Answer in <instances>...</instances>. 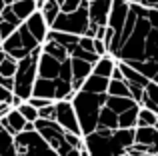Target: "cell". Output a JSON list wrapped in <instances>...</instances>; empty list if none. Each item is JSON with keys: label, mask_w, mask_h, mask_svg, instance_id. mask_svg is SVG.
<instances>
[{"label": "cell", "mask_w": 158, "mask_h": 156, "mask_svg": "<svg viewBox=\"0 0 158 156\" xmlns=\"http://www.w3.org/2000/svg\"><path fill=\"white\" fill-rule=\"evenodd\" d=\"M156 156H158V154H156Z\"/></svg>", "instance_id": "cell-50"}, {"label": "cell", "mask_w": 158, "mask_h": 156, "mask_svg": "<svg viewBox=\"0 0 158 156\" xmlns=\"http://www.w3.org/2000/svg\"><path fill=\"white\" fill-rule=\"evenodd\" d=\"M40 48L32 50L28 56H24L22 60H18V66H16V72L12 76V94H16L18 98H22L24 102L30 98L32 94V84L36 80V60H38Z\"/></svg>", "instance_id": "cell-4"}, {"label": "cell", "mask_w": 158, "mask_h": 156, "mask_svg": "<svg viewBox=\"0 0 158 156\" xmlns=\"http://www.w3.org/2000/svg\"><path fill=\"white\" fill-rule=\"evenodd\" d=\"M64 62H66V60H64ZM64 62H60V60L52 58V56L46 54V52L40 50L38 60H36V76L54 80V78L60 76V70H62V64H64Z\"/></svg>", "instance_id": "cell-8"}, {"label": "cell", "mask_w": 158, "mask_h": 156, "mask_svg": "<svg viewBox=\"0 0 158 156\" xmlns=\"http://www.w3.org/2000/svg\"><path fill=\"white\" fill-rule=\"evenodd\" d=\"M12 144L14 156H60L34 128L12 134Z\"/></svg>", "instance_id": "cell-5"}, {"label": "cell", "mask_w": 158, "mask_h": 156, "mask_svg": "<svg viewBox=\"0 0 158 156\" xmlns=\"http://www.w3.org/2000/svg\"><path fill=\"white\" fill-rule=\"evenodd\" d=\"M114 128H118V114H114L110 108L102 106L100 114H98L96 130H114Z\"/></svg>", "instance_id": "cell-21"}, {"label": "cell", "mask_w": 158, "mask_h": 156, "mask_svg": "<svg viewBox=\"0 0 158 156\" xmlns=\"http://www.w3.org/2000/svg\"><path fill=\"white\" fill-rule=\"evenodd\" d=\"M130 4H138V6H146V8H156L158 10V0H128Z\"/></svg>", "instance_id": "cell-37"}, {"label": "cell", "mask_w": 158, "mask_h": 156, "mask_svg": "<svg viewBox=\"0 0 158 156\" xmlns=\"http://www.w3.org/2000/svg\"><path fill=\"white\" fill-rule=\"evenodd\" d=\"M54 2H56V4H58V6H60V4H62V2H64V0H54Z\"/></svg>", "instance_id": "cell-45"}, {"label": "cell", "mask_w": 158, "mask_h": 156, "mask_svg": "<svg viewBox=\"0 0 158 156\" xmlns=\"http://www.w3.org/2000/svg\"><path fill=\"white\" fill-rule=\"evenodd\" d=\"M16 110L20 112V116H22L26 122H34L36 118H38V110H36L34 106H30L28 102H22V104H20Z\"/></svg>", "instance_id": "cell-29"}, {"label": "cell", "mask_w": 158, "mask_h": 156, "mask_svg": "<svg viewBox=\"0 0 158 156\" xmlns=\"http://www.w3.org/2000/svg\"><path fill=\"white\" fill-rule=\"evenodd\" d=\"M104 100H106V92L90 94V92H84V90H78V92L74 94L70 104H72L74 114H76L80 136H86V134L96 130L98 114H100V108L104 106Z\"/></svg>", "instance_id": "cell-3"}, {"label": "cell", "mask_w": 158, "mask_h": 156, "mask_svg": "<svg viewBox=\"0 0 158 156\" xmlns=\"http://www.w3.org/2000/svg\"><path fill=\"white\" fill-rule=\"evenodd\" d=\"M156 128H158V120H156Z\"/></svg>", "instance_id": "cell-47"}, {"label": "cell", "mask_w": 158, "mask_h": 156, "mask_svg": "<svg viewBox=\"0 0 158 156\" xmlns=\"http://www.w3.org/2000/svg\"><path fill=\"white\" fill-rule=\"evenodd\" d=\"M0 48L6 52V56H10V58H14V60H22L24 56L30 54V52L22 46V42H20L18 30H14L8 38H4L2 42H0Z\"/></svg>", "instance_id": "cell-13"}, {"label": "cell", "mask_w": 158, "mask_h": 156, "mask_svg": "<svg viewBox=\"0 0 158 156\" xmlns=\"http://www.w3.org/2000/svg\"><path fill=\"white\" fill-rule=\"evenodd\" d=\"M140 106H132V108L124 110L118 114V128H136V114H138Z\"/></svg>", "instance_id": "cell-24"}, {"label": "cell", "mask_w": 158, "mask_h": 156, "mask_svg": "<svg viewBox=\"0 0 158 156\" xmlns=\"http://www.w3.org/2000/svg\"><path fill=\"white\" fill-rule=\"evenodd\" d=\"M40 50L46 52L48 56H52V58L60 60V62H64V60H68V58H70L68 50H66V48L62 46V44L54 42V40H44V42L40 44Z\"/></svg>", "instance_id": "cell-20"}, {"label": "cell", "mask_w": 158, "mask_h": 156, "mask_svg": "<svg viewBox=\"0 0 158 156\" xmlns=\"http://www.w3.org/2000/svg\"><path fill=\"white\" fill-rule=\"evenodd\" d=\"M104 106H106V108H110L114 114H120V112H124V110L136 106V102L132 100V98H128V96H108V94H106Z\"/></svg>", "instance_id": "cell-18"}, {"label": "cell", "mask_w": 158, "mask_h": 156, "mask_svg": "<svg viewBox=\"0 0 158 156\" xmlns=\"http://www.w3.org/2000/svg\"><path fill=\"white\" fill-rule=\"evenodd\" d=\"M14 30H16V26H12L10 22H4V20H0V40L8 38V36H10Z\"/></svg>", "instance_id": "cell-34"}, {"label": "cell", "mask_w": 158, "mask_h": 156, "mask_svg": "<svg viewBox=\"0 0 158 156\" xmlns=\"http://www.w3.org/2000/svg\"><path fill=\"white\" fill-rule=\"evenodd\" d=\"M134 144L146 146L148 154H158V128L156 126H136Z\"/></svg>", "instance_id": "cell-9"}, {"label": "cell", "mask_w": 158, "mask_h": 156, "mask_svg": "<svg viewBox=\"0 0 158 156\" xmlns=\"http://www.w3.org/2000/svg\"><path fill=\"white\" fill-rule=\"evenodd\" d=\"M94 54L96 56H104V54H108L106 52V46H104V42H102V40H98V38H94Z\"/></svg>", "instance_id": "cell-36"}, {"label": "cell", "mask_w": 158, "mask_h": 156, "mask_svg": "<svg viewBox=\"0 0 158 156\" xmlns=\"http://www.w3.org/2000/svg\"><path fill=\"white\" fill-rule=\"evenodd\" d=\"M88 8H86V2H82L80 8H76L74 12H60V14L54 18L50 30L56 32H66V34H74V36H84L86 30H88Z\"/></svg>", "instance_id": "cell-6"}, {"label": "cell", "mask_w": 158, "mask_h": 156, "mask_svg": "<svg viewBox=\"0 0 158 156\" xmlns=\"http://www.w3.org/2000/svg\"><path fill=\"white\" fill-rule=\"evenodd\" d=\"M110 6H112V0H90V2H86L90 24L106 26L108 14H110Z\"/></svg>", "instance_id": "cell-10"}, {"label": "cell", "mask_w": 158, "mask_h": 156, "mask_svg": "<svg viewBox=\"0 0 158 156\" xmlns=\"http://www.w3.org/2000/svg\"><path fill=\"white\" fill-rule=\"evenodd\" d=\"M38 118H44V120H54V102L44 108H38Z\"/></svg>", "instance_id": "cell-35"}, {"label": "cell", "mask_w": 158, "mask_h": 156, "mask_svg": "<svg viewBox=\"0 0 158 156\" xmlns=\"http://www.w3.org/2000/svg\"><path fill=\"white\" fill-rule=\"evenodd\" d=\"M54 90H56V78H54V80H48V78L36 76L34 84H32V94H30V96L54 100Z\"/></svg>", "instance_id": "cell-14"}, {"label": "cell", "mask_w": 158, "mask_h": 156, "mask_svg": "<svg viewBox=\"0 0 158 156\" xmlns=\"http://www.w3.org/2000/svg\"><path fill=\"white\" fill-rule=\"evenodd\" d=\"M122 156H156V154H126V152H124Z\"/></svg>", "instance_id": "cell-42"}, {"label": "cell", "mask_w": 158, "mask_h": 156, "mask_svg": "<svg viewBox=\"0 0 158 156\" xmlns=\"http://www.w3.org/2000/svg\"><path fill=\"white\" fill-rule=\"evenodd\" d=\"M82 2H84V0H64V2L60 4V12H74L76 10V8H80L82 6Z\"/></svg>", "instance_id": "cell-31"}, {"label": "cell", "mask_w": 158, "mask_h": 156, "mask_svg": "<svg viewBox=\"0 0 158 156\" xmlns=\"http://www.w3.org/2000/svg\"><path fill=\"white\" fill-rule=\"evenodd\" d=\"M0 42H2V40H0Z\"/></svg>", "instance_id": "cell-49"}, {"label": "cell", "mask_w": 158, "mask_h": 156, "mask_svg": "<svg viewBox=\"0 0 158 156\" xmlns=\"http://www.w3.org/2000/svg\"><path fill=\"white\" fill-rule=\"evenodd\" d=\"M40 14H42V18H44V22L48 24V28L52 26V22H54V18H56L58 14H60V6H58L54 0H44V4L40 6Z\"/></svg>", "instance_id": "cell-23"}, {"label": "cell", "mask_w": 158, "mask_h": 156, "mask_svg": "<svg viewBox=\"0 0 158 156\" xmlns=\"http://www.w3.org/2000/svg\"><path fill=\"white\" fill-rule=\"evenodd\" d=\"M106 94L108 96H128L130 98V90H128V84L124 80H108Z\"/></svg>", "instance_id": "cell-25"}, {"label": "cell", "mask_w": 158, "mask_h": 156, "mask_svg": "<svg viewBox=\"0 0 158 156\" xmlns=\"http://www.w3.org/2000/svg\"><path fill=\"white\" fill-rule=\"evenodd\" d=\"M92 66L94 64L86 62V60H80V58H72L70 56V74H72V80H70V84H72V90L74 92H78L82 86V82H84V78L92 72Z\"/></svg>", "instance_id": "cell-11"}, {"label": "cell", "mask_w": 158, "mask_h": 156, "mask_svg": "<svg viewBox=\"0 0 158 156\" xmlns=\"http://www.w3.org/2000/svg\"><path fill=\"white\" fill-rule=\"evenodd\" d=\"M16 66H18V60L10 58V56H6V58L0 62V76H6V78H12L16 72Z\"/></svg>", "instance_id": "cell-28"}, {"label": "cell", "mask_w": 158, "mask_h": 156, "mask_svg": "<svg viewBox=\"0 0 158 156\" xmlns=\"http://www.w3.org/2000/svg\"><path fill=\"white\" fill-rule=\"evenodd\" d=\"M82 142L88 156H122L134 142V128L94 130L82 136Z\"/></svg>", "instance_id": "cell-2"}, {"label": "cell", "mask_w": 158, "mask_h": 156, "mask_svg": "<svg viewBox=\"0 0 158 156\" xmlns=\"http://www.w3.org/2000/svg\"><path fill=\"white\" fill-rule=\"evenodd\" d=\"M0 20H4V22H10L12 26H16L18 28L20 24V18L18 16L14 14V12H12V8H10V4H4V8H2V12H0Z\"/></svg>", "instance_id": "cell-30"}, {"label": "cell", "mask_w": 158, "mask_h": 156, "mask_svg": "<svg viewBox=\"0 0 158 156\" xmlns=\"http://www.w3.org/2000/svg\"><path fill=\"white\" fill-rule=\"evenodd\" d=\"M84 2H90V0H84Z\"/></svg>", "instance_id": "cell-48"}, {"label": "cell", "mask_w": 158, "mask_h": 156, "mask_svg": "<svg viewBox=\"0 0 158 156\" xmlns=\"http://www.w3.org/2000/svg\"><path fill=\"white\" fill-rule=\"evenodd\" d=\"M94 38H90V36H78V46L82 48V50L86 52H94Z\"/></svg>", "instance_id": "cell-32"}, {"label": "cell", "mask_w": 158, "mask_h": 156, "mask_svg": "<svg viewBox=\"0 0 158 156\" xmlns=\"http://www.w3.org/2000/svg\"><path fill=\"white\" fill-rule=\"evenodd\" d=\"M4 58H6V52H4V50H2V48H0V62H2V60H4Z\"/></svg>", "instance_id": "cell-43"}, {"label": "cell", "mask_w": 158, "mask_h": 156, "mask_svg": "<svg viewBox=\"0 0 158 156\" xmlns=\"http://www.w3.org/2000/svg\"><path fill=\"white\" fill-rule=\"evenodd\" d=\"M54 122H56L58 126H62L66 132H72V134H78V136H80L76 114H74V108L68 100H56L54 102Z\"/></svg>", "instance_id": "cell-7"}, {"label": "cell", "mask_w": 158, "mask_h": 156, "mask_svg": "<svg viewBox=\"0 0 158 156\" xmlns=\"http://www.w3.org/2000/svg\"><path fill=\"white\" fill-rule=\"evenodd\" d=\"M22 98H18V96H16V94H12V98H10V102H8V104H10V108H18V106L20 104H22Z\"/></svg>", "instance_id": "cell-40"}, {"label": "cell", "mask_w": 158, "mask_h": 156, "mask_svg": "<svg viewBox=\"0 0 158 156\" xmlns=\"http://www.w3.org/2000/svg\"><path fill=\"white\" fill-rule=\"evenodd\" d=\"M2 8H4V2H2V0H0V12H2Z\"/></svg>", "instance_id": "cell-46"}, {"label": "cell", "mask_w": 158, "mask_h": 156, "mask_svg": "<svg viewBox=\"0 0 158 156\" xmlns=\"http://www.w3.org/2000/svg\"><path fill=\"white\" fill-rule=\"evenodd\" d=\"M116 66H118V70L122 72V78H124V82H126V84H132V86H140V88H144V86L150 82L146 76H142L138 70L130 68L128 64H124V62H116Z\"/></svg>", "instance_id": "cell-15"}, {"label": "cell", "mask_w": 158, "mask_h": 156, "mask_svg": "<svg viewBox=\"0 0 158 156\" xmlns=\"http://www.w3.org/2000/svg\"><path fill=\"white\" fill-rule=\"evenodd\" d=\"M8 112H10V104H6V102H0V118L6 116Z\"/></svg>", "instance_id": "cell-41"}, {"label": "cell", "mask_w": 158, "mask_h": 156, "mask_svg": "<svg viewBox=\"0 0 158 156\" xmlns=\"http://www.w3.org/2000/svg\"><path fill=\"white\" fill-rule=\"evenodd\" d=\"M140 106L152 110L158 116V84L156 82H148L144 86V94H142V100H140Z\"/></svg>", "instance_id": "cell-16"}, {"label": "cell", "mask_w": 158, "mask_h": 156, "mask_svg": "<svg viewBox=\"0 0 158 156\" xmlns=\"http://www.w3.org/2000/svg\"><path fill=\"white\" fill-rule=\"evenodd\" d=\"M22 24L26 26V30H28V32H30V34L36 38V42H38V44H42V42H44V38H46L48 30H50V28H48V24L44 22L42 14H40L38 10L32 12V14L28 16V18L24 20Z\"/></svg>", "instance_id": "cell-12"}, {"label": "cell", "mask_w": 158, "mask_h": 156, "mask_svg": "<svg viewBox=\"0 0 158 156\" xmlns=\"http://www.w3.org/2000/svg\"><path fill=\"white\" fill-rule=\"evenodd\" d=\"M116 62L138 70L158 84V10L138 4L128 6V14L118 36L108 46Z\"/></svg>", "instance_id": "cell-1"}, {"label": "cell", "mask_w": 158, "mask_h": 156, "mask_svg": "<svg viewBox=\"0 0 158 156\" xmlns=\"http://www.w3.org/2000/svg\"><path fill=\"white\" fill-rule=\"evenodd\" d=\"M10 98H12V92L0 86V102H6V104H8V102H10Z\"/></svg>", "instance_id": "cell-38"}, {"label": "cell", "mask_w": 158, "mask_h": 156, "mask_svg": "<svg viewBox=\"0 0 158 156\" xmlns=\"http://www.w3.org/2000/svg\"><path fill=\"white\" fill-rule=\"evenodd\" d=\"M10 8H12V12L20 18V22H24L32 12H36V2L34 0H16V2L10 4Z\"/></svg>", "instance_id": "cell-22"}, {"label": "cell", "mask_w": 158, "mask_h": 156, "mask_svg": "<svg viewBox=\"0 0 158 156\" xmlns=\"http://www.w3.org/2000/svg\"><path fill=\"white\" fill-rule=\"evenodd\" d=\"M26 102H28V104H30V106H34L36 110H38V108H44V106L52 104L54 100H48V98H36V96H30V98H28Z\"/></svg>", "instance_id": "cell-33"}, {"label": "cell", "mask_w": 158, "mask_h": 156, "mask_svg": "<svg viewBox=\"0 0 158 156\" xmlns=\"http://www.w3.org/2000/svg\"><path fill=\"white\" fill-rule=\"evenodd\" d=\"M80 156H88V152H86V150L82 148V150H80Z\"/></svg>", "instance_id": "cell-44"}, {"label": "cell", "mask_w": 158, "mask_h": 156, "mask_svg": "<svg viewBox=\"0 0 158 156\" xmlns=\"http://www.w3.org/2000/svg\"><path fill=\"white\" fill-rule=\"evenodd\" d=\"M156 120H158V116L152 112V110L142 108V106L138 108V114H136V126H156Z\"/></svg>", "instance_id": "cell-27"}, {"label": "cell", "mask_w": 158, "mask_h": 156, "mask_svg": "<svg viewBox=\"0 0 158 156\" xmlns=\"http://www.w3.org/2000/svg\"><path fill=\"white\" fill-rule=\"evenodd\" d=\"M0 86L6 90H10L12 92V86H14V82H12V78H6V76H0Z\"/></svg>", "instance_id": "cell-39"}, {"label": "cell", "mask_w": 158, "mask_h": 156, "mask_svg": "<svg viewBox=\"0 0 158 156\" xmlns=\"http://www.w3.org/2000/svg\"><path fill=\"white\" fill-rule=\"evenodd\" d=\"M114 66H116V60L112 58L110 54H104V56H100V58L94 62L92 72H90V74H96V76H102V78H110Z\"/></svg>", "instance_id": "cell-19"}, {"label": "cell", "mask_w": 158, "mask_h": 156, "mask_svg": "<svg viewBox=\"0 0 158 156\" xmlns=\"http://www.w3.org/2000/svg\"><path fill=\"white\" fill-rule=\"evenodd\" d=\"M108 80H110V78H102V76H96V74H88V76L84 78V82H82L80 90L90 92V94H102V92H106V88H108Z\"/></svg>", "instance_id": "cell-17"}, {"label": "cell", "mask_w": 158, "mask_h": 156, "mask_svg": "<svg viewBox=\"0 0 158 156\" xmlns=\"http://www.w3.org/2000/svg\"><path fill=\"white\" fill-rule=\"evenodd\" d=\"M16 30H18V36H20V42H22V46L26 48L28 52H32V50H36V48H40V44L36 42V38L26 30V26H24V24H20Z\"/></svg>", "instance_id": "cell-26"}]
</instances>
